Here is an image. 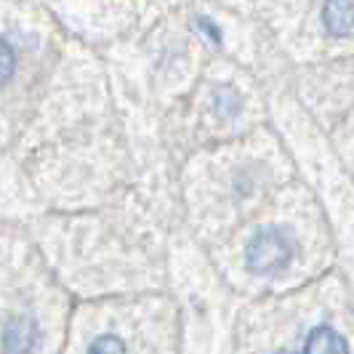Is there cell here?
Listing matches in <instances>:
<instances>
[{"label":"cell","mask_w":354,"mask_h":354,"mask_svg":"<svg viewBox=\"0 0 354 354\" xmlns=\"http://www.w3.org/2000/svg\"><path fill=\"white\" fill-rule=\"evenodd\" d=\"M14 70H17V53L8 40L0 37V83H6L14 75Z\"/></svg>","instance_id":"8992f818"},{"label":"cell","mask_w":354,"mask_h":354,"mask_svg":"<svg viewBox=\"0 0 354 354\" xmlns=\"http://www.w3.org/2000/svg\"><path fill=\"white\" fill-rule=\"evenodd\" d=\"M293 253L296 248L288 232L266 227L250 237L248 250H245V266L253 274H274L290 264Z\"/></svg>","instance_id":"6da1fadb"},{"label":"cell","mask_w":354,"mask_h":354,"mask_svg":"<svg viewBox=\"0 0 354 354\" xmlns=\"http://www.w3.org/2000/svg\"><path fill=\"white\" fill-rule=\"evenodd\" d=\"M322 24L333 37L349 35L354 30V3H328L322 8Z\"/></svg>","instance_id":"277c9868"},{"label":"cell","mask_w":354,"mask_h":354,"mask_svg":"<svg viewBox=\"0 0 354 354\" xmlns=\"http://www.w3.org/2000/svg\"><path fill=\"white\" fill-rule=\"evenodd\" d=\"M243 109V99L234 93L232 88H218L213 96V112L218 118H234Z\"/></svg>","instance_id":"5b68a950"},{"label":"cell","mask_w":354,"mask_h":354,"mask_svg":"<svg viewBox=\"0 0 354 354\" xmlns=\"http://www.w3.org/2000/svg\"><path fill=\"white\" fill-rule=\"evenodd\" d=\"M88 354H128L125 344L118 336H102L88 346Z\"/></svg>","instance_id":"52a82bcc"},{"label":"cell","mask_w":354,"mask_h":354,"mask_svg":"<svg viewBox=\"0 0 354 354\" xmlns=\"http://www.w3.org/2000/svg\"><path fill=\"white\" fill-rule=\"evenodd\" d=\"M304 354H349V344L330 325H319L306 336Z\"/></svg>","instance_id":"3957f363"},{"label":"cell","mask_w":354,"mask_h":354,"mask_svg":"<svg viewBox=\"0 0 354 354\" xmlns=\"http://www.w3.org/2000/svg\"><path fill=\"white\" fill-rule=\"evenodd\" d=\"M277 354H293V352H277Z\"/></svg>","instance_id":"9c48e42d"},{"label":"cell","mask_w":354,"mask_h":354,"mask_svg":"<svg viewBox=\"0 0 354 354\" xmlns=\"http://www.w3.org/2000/svg\"><path fill=\"white\" fill-rule=\"evenodd\" d=\"M37 346H40V330L32 317L21 315L3 328V352L6 354H35Z\"/></svg>","instance_id":"7a4b0ae2"},{"label":"cell","mask_w":354,"mask_h":354,"mask_svg":"<svg viewBox=\"0 0 354 354\" xmlns=\"http://www.w3.org/2000/svg\"><path fill=\"white\" fill-rule=\"evenodd\" d=\"M197 24H200V27H203V30H205V35L211 37L213 35V40H216V43H218V30H216V27H213V24H208V21H205V19H200V21H197Z\"/></svg>","instance_id":"ba28073f"}]
</instances>
